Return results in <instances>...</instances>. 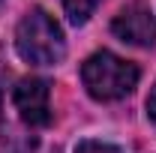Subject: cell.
Returning <instances> with one entry per match:
<instances>
[{"label":"cell","mask_w":156,"mask_h":153,"mask_svg":"<svg viewBox=\"0 0 156 153\" xmlns=\"http://www.w3.org/2000/svg\"><path fill=\"white\" fill-rule=\"evenodd\" d=\"M15 51L30 66H54L66 57V36L42 6H33L15 27Z\"/></svg>","instance_id":"obj_1"},{"label":"cell","mask_w":156,"mask_h":153,"mask_svg":"<svg viewBox=\"0 0 156 153\" xmlns=\"http://www.w3.org/2000/svg\"><path fill=\"white\" fill-rule=\"evenodd\" d=\"M138 66L132 60L117 57L114 51H93L81 63V81L96 102H117L126 99L138 87Z\"/></svg>","instance_id":"obj_2"},{"label":"cell","mask_w":156,"mask_h":153,"mask_svg":"<svg viewBox=\"0 0 156 153\" xmlns=\"http://www.w3.org/2000/svg\"><path fill=\"white\" fill-rule=\"evenodd\" d=\"M12 102L24 123L48 126L51 123V81L45 78H21L12 90Z\"/></svg>","instance_id":"obj_3"},{"label":"cell","mask_w":156,"mask_h":153,"mask_svg":"<svg viewBox=\"0 0 156 153\" xmlns=\"http://www.w3.org/2000/svg\"><path fill=\"white\" fill-rule=\"evenodd\" d=\"M111 33L126 45H138V48H150L156 42V18L150 9H144L141 3H132L126 9H120L111 21Z\"/></svg>","instance_id":"obj_4"},{"label":"cell","mask_w":156,"mask_h":153,"mask_svg":"<svg viewBox=\"0 0 156 153\" xmlns=\"http://www.w3.org/2000/svg\"><path fill=\"white\" fill-rule=\"evenodd\" d=\"M99 3L102 0H63V9H66V18L75 27H81V24L90 21V15L99 9Z\"/></svg>","instance_id":"obj_5"},{"label":"cell","mask_w":156,"mask_h":153,"mask_svg":"<svg viewBox=\"0 0 156 153\" xmlns=\"http://www.w3.org/2000/svg\"><path fill=\"white\" fill-rule=\"evenodd\" d=\"M75 153H123L111 141H99V138H84L75 144Z\"/></svg>","instance_id":"obj_6"},{"label":"cell","mask_w":156,"mask_h":153,"mask_svg":"<svg viewBox=\"0 0 156 153\" xmlns=\"http://www.w3.org/2000/svg\"><path fill=\"white\" fill-rule=\"evenodd\" d=\"M147 117L156 123V84L150 87V96H147Z\"/></svg>","instance_id":"obj_7"},{"label":"cell","mask_w":156,"mask_h":153,"mask_svg":"<svg viewBox=\"0 0 156 153\" xmlns=\"http://www.w3.org/2000/svg\"><path fill=\"white\" fill-rule=\"evenodd\" d=\"M0 3H3V0H0Z\"/></svg>","instance_id":"obj_8"}]
</instances>
